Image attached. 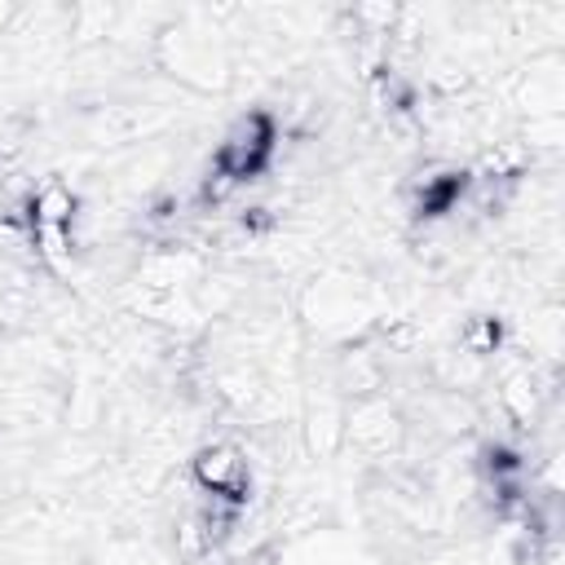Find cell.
<instances>
[{"mask_svg":"<svg viewBox=\"0 0 565 565\" xmlns=\"http://www.w3.org/2000/svg\"><path fill=\"white\" fill-rule=\"evenodd\" d=\"M384 313L380 287L358 274H318L300 291V322L331 344H358Z\"/></svg>","mask_w":565,"mask_h":565,"instance_id":"obj_2","label":"cell"},{"mask_svg":"<svg viewBox=\"0 0 565 565\" xmlns=\"http://www.w3.org/2000/svg\"><path fill=\"white\" fill-rule=\"evenodd\" d=\"M13 22H18V4L0 0V35H9V31H13Z\"/></svg>","mask_w":565,"mask_h":565,"instance_id":"obj_6","label":"cell"},{"mask_svg":"<svg viewBox=\"0 0 565 565\" xmlns=\"http://www.w3.org/2000/svg\"><path fill=\"white\" fill-rule=\"evenodd\" d=\"M185 486L203 499L247 508L252 494V455L238 441H203L185 463Z\"/></svg>","mask_w":565,"mask_h":565,"instance_id":"obj_4","label":"cell"},{"mask_svg":"<svg viewBox=\"0 0 565 565\" xmlns=\"http://www.w3.org/2000/svg\"><path fill=\"white\" fill-rule=\"evenodd\" d=\"M402 441H406V419L388 397L366 393L344 406V446H353L362 459H388L402 450Z\"/></svg>","mask_w":565,"mask_h":565,"instance_id":"obj_5","label":"cell"},{"mask_svg":"<svg viewBox=\"0 0 565 565\" xmlns=\"http://www.w3.org/2000/svg\"><path fill=\"white\" fill-rule=\"evenodd\" d=\"M278 154V119L269 110H243L212 150V172L230 185H247Z\"/></svg>","mask_w":565,"mask_h":565,"instance_id":"obj_3","label":"cell"},{"mask_svg":"<svg viewBox=\"0 0 565 565\" xmlns=\"http://www.w3.org/2000/svg\"><path fill=\"white\" fill-rule=\"evenodd\" d=\"M154 62L194 93H221L234 79V53L225 31L207 13H181L154 35Z\"/></svg>","mask_w":565,"mask_h":565,"instance_id":"obj_1","label":"cell"}]
</instances>
